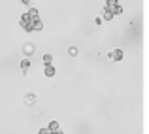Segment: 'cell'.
I'll use <instances>...</instances> for the list:
<instances>
[{"mask_svg":"<svg viewBox=\"0 0 149 134\" xmlns=\"http://www.w3.org/2000/svg\"><path fill=\"white\" fill-rule=\"evenodd\" d=\"M19 2H21V4H26V6H29V4H30V0H19Z\"/></svg>","mask_w":149,"mask_h":134,"instance_id":"obj_18","label":"cell"},{"mask_svg":"<svg viewBox=\"0 0 149 134\" xmlns=\"http://www.w3.org/2000/svg\"><path fill=\"white\" fill-rule=\"evenodd\" d=\"M117 6H119V0H106V6H104V8L113 10V8H117Z\"/></svg>","mask_w":149,"mask_h":134,"instance_id":"obj_10","label":"cell"},{"mask_svg":"<svg viewBox=\"0 0 149 134\" xmlns=\"http://www.w3.org/2000/svg\"><path fill=\"white\" fill-rule=\"evenodd\" d=\"M44 64H53V55L51 53H44Z\"/></svg>","mask_w":149,"mask_h":134,"instance_id":"obj_13","label":"cell"},{"mask_svg":"<svg viewBox=\"0 0 149 134\" xmlns=\"http://www.w3.org/2000/svg\"><path fill=\"white\" fill-rule=\"evenodd\" d=\"M23 102H25L26 106H34V104H36V94H34V93H29V94H25Z\"/></svg>","mask_w":149,"mask_h":134,"instance_id":"obj_5","label":"cell"},{"mask_svg":"<svg viewBox=\"0 0 149 134\" xmlns=\"http://www.w3.org/2000/svg\"><path fill=\"white\" fill-rule=\"evenodd\" d=\"M38 134H49V131H47V128H40V131H38Z\"/></svg>","mask_w":149,"mask_h":134,"instance_id":"obj_16","label":"cell"},{"mask_svg":"<svg viewBox=\"0 0 149 134\" xmlns=\"http://www.w3.org/2000/svg\"><path fill=\"white\" fill-rule=\"evenodd\" d=\"M30 66H32V64H30V61H29V59H23V61H21V68H23V74H25V76L29 74Z\"/></svg>","mask_w":149,"mask_h":134,"instance_id":"obj_8","label":"cell"},{"mask_svg":"<svg viewBox=\"0 0 149 134\" xmlns=\"http://www.w3.org/2000/svg\"><path fill=\"white\" fill-rule=\"evenodd\" d=\"M102 23H104V21H102L100 15H98V17H95V25H102Z\"/></svg>","mask_w":149,"mask_h":134,"instance_id":"obj_15","label":"cell"},{"mask_svg":"<svg viewBox=\"0 0 149 134\" xmlns=\"http://www.w3.org/2000/svg\"><path fill=\"white\" fill-rule=\"evenodd\" d=\"M58 128H61L58 121H51V123L47 125V131H49V132H53V131H58Z\"/></svg>","mask_w":149,"mask_h":134,"instance_id":"obj_11","label":"cell"},{"mask_svg":"<svg viewBox=\"0 0 149 134\" xmlns=\"http://www.w3.org/2000/svg\"><path fill=\"white\" fill-rule=\"evenodd\" d=\"M102 21H106V23H109V21H113V17H115V15H113V11L111 10H108V8H104V10H102Z\"/></svg>","mask_w":149,"mask_h":134,"instance_id":"obj_3","label":"cell"},{"mask_svg":"<svg viewBox=\"0 0 149 134\" xmlns=\"http://www.w3.org/2000/svg\"><path fill=\"white\" fill-rule=\"evenodd\" d=\"M68 55H70V57H77V55H79V49H77L76 45L68 47Z\"/></svg>","mask_w":149,"mask_h":134,"instance_id":"obj_12","label":"cell"},{"mask_svg":"<svg viewBox=\"0 0 149 134\" xmlns=\"http://www.w3.org/2000/svg\"><path fill=\"white\" fill-rule=\"evenodd\" d=\"M42 30H44V21L42 19L32 21V32H42Z\"/></svg>","mask_w":149,"mask_h":134,"instance_id":"obj_7","label":"cell"},{"mask_svg":"<svg viewBox=\"0 0 149 134\" xmlns=\"http://www.w3.org/2000/svg\"><path fill=\"white\" fill-rule=\"evenodd\" d=\"M113 15H121V13H123V6H121V4H119V6H117V8H113Z\"/></svg>","mask_w":149,"mask_h":134,"instance_id":"obj_14","label":"cell"},{"mask_svg":"<svg viewBox=\"0 0 149 134\" xmlns=\"http://www.w3.org/2000/svg\"><path fill=\"white\" fill-rule=\"evenodd\" d=\"M23 53H25L26 57H30V55L34 53V44H25L23 45Z\"/></svg>","mask_w":149,"mask_h":134,"instance_id":"obj_9","label":"cell"},{"mask_svg":"<svg viewBox=\"0 0 149 134\" xmlns=\"http://www.w3.org/2000/svg\"><path fill=\"white\" fill-rule=\"evenodd\" d=\"M26 15H29V19H30V21H36V19H40V11H38L36 8H29Z\"/></svg>","mask_w":149,"mask_h":134,"instance_id":"obj_6","label":"cell"},{"mask_svg":"<svg viewBox=\"0 0 149 134\" xmlns=\"http://www.w3.org/2000/svg\"><path fill=\"white\" fill-rule=\"evenodd\" d=\"M108 57L109 59H111V61H123V57H125V51L123 49H111V51H109V53H108Z\"/></svg>","mask_w":149,"mask_h":134,"instance_id":"obj_2","label":"cell"},{"mask_svg":"<svg viewBox=\"0 0 149 134\" xmlns=\"http://www.w3.org/2000/svg\"><path fill=\"white\" fill-rule=\"evenodd\" d=\"M49 134H64V132H62L61 128H58V131H53V132H49Z\"/></svg>","mask_w":149,"mask_h":134,"instance_id":"obj_17","label":"cell"},{"mask_svg":"<svg viewBox=\"0 0 149 134\" xmlns=\"http://www.w3.org/2000/svg\"><path fill=\"white\" fill-rule=\"evenodd\" d=\"M19 25H21V29L25 30V32H32V21L29 19V15H21V19H19Z\"/></svg>","mask_w":149,"mask_h":134,"instance_id":"obj_1","label":"cell"},{"mask_svg":"<svg viewBox=\"0 0 149 134\" xmlns=\"http://www.w3.org/2000/svg\"><path fill=\"white\" fill-rule=\"evenodd\" d=\"M55 74H57V70H55L53 64H44V76L45 77H55Z\"/></svg>","mask_w":149,"mask_h":134,"instance_id":"obj_4","label":"cell"}]
</instances>
